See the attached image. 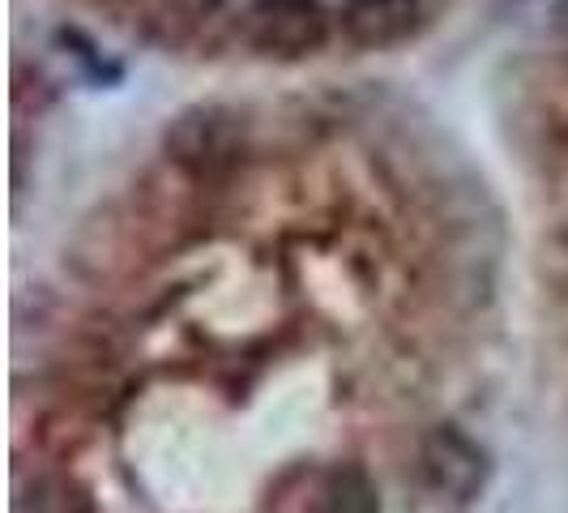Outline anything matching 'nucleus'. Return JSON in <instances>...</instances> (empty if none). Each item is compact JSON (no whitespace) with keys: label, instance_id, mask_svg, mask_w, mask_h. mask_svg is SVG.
<instances>
[{"label":"nucleus","instance_id":"f257e3e1","mask_svg":"<svg viewBox=\"0 0 568 513\" xmlns=\"http://www.w3.org/2000/svg\"><path fill=\"white\" fill-rule=\"evenodd\" d=\"M244 39L261 57H308L329 39V13L321 0H248Z\"/></svg>","mask_w":568,"mask_h":513},{"label":"nucleus","instance_id":"f03ea898","mask_svg":"<svg viewBox=\"0 0 568 513\" xmlns=\"http://www.w3.org/2000/svg\"><path fill=\"white\" fill-rule=\"evenodd\" d=\"M424 480L427 487L449 501V505H470L487 484V454L479 441H470L462 428L440 424L424 436Z\"/></svg>","mask_w":568,"mask_h":513},{"label":"nucleus","instance_id":"7ed1b4c3","mask_svg":"<svg viewBox=\"0 0 568 513\" xmlns=\"http://www.w3.org/2000/svg\"><path fill=\"white\" fill-rule=\"evenodd\" d=\"M419 22V0H342V30L355 48H394Z\"/></svg>","mask_w":568,"mask_h":513},{"label":"nucleus","instance_id":"20e7f679","mask_svg":"<svg viewBox=\"0 0 568 513\" xmlns=\"http://www.w3.org/2000/svg\"><path fill=\"white\" fill-rule=\"evenodd\" d=\"M313 513H381V496L364 471L342 466V471H329L325 484L316 487Z\"/></svg>","mask_w":568,"mask_h":513}]
</instances>
